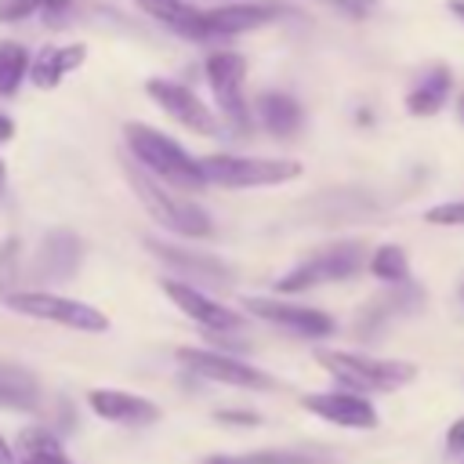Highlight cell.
<instances>
[{"label": "cell", "mask_w": 464, "mask_h": 464, "mask_svg": "<svg viewBox=\"0 0 464 464\" xmlns=\"http://www.w3.org/2000/svg\"><path fill=\"white\" fill-rule=\"evenodd\" d=\"M123 141L134 156V163L141 170H149L152 178H160L167 188H185L196 192L207 185L199 160H192L174 138H167L163 130L149 127V123H127L123 127Z\"/></svg>", "instance_id": "cell-1"}, {"label": "cell", "mask_w": 464, "mask_h": 464, "mask_svg": "<svg viewBox=\"0 0 464 464\" xmlns=\"http://www.w3.org/2000/svg\"><path fill=\"white\" fill-rule=\"evenodd\" d=\"M207 185L221 188H268V185H286L301 174L297 160H272V156H228L214 152L199 160Z\"/></svg>", "instance_id": "cell-4"}, {"label": "cell", "mask_w": 464, "mask_h": 464, "mask_svg": "<svg viewBox=\"0 0 464 464\" xmlns=\"http://www.w3.org/2000/svg\"><path fill=\"white\" fill-rule=\"evenodd\" d=\"M145 94H149L167 116H174L181 127H188L192 134H214V130H218L214 112L203 105V98H199L192 87H185V83H178V80L152 76V80H145Z\"/></svg>", "instance_id": "cell-10"}, {"label": "cell", "mask_w": 464, "mask_h": 464, "mask_svg": "<svg viewBox=\"0 0 464 464\" xmlns=\"http://www.w3.org/2000/svg\"><path fill=\"white\" fill-rule=\"evenodd\" d=\"M450 87H453V69L446 65H431L406 94V112L410 116H435L446 98H450Z\"/></svg>", "instance_id": "cell-18"}, {"label": "cell", "mask_w": 464, "mask_h": 464, "mask_svg": "<svg viewBox=\"0 0 464 464\" xmlns=\"http://www.w3.org/2000/svg\"><path fill=\"white\" fill-rule=\"evenodd\" d=\"M145 246L152 254H160L167 265H174L178 272H188V276H199V279H214V283L228 279V268L218 257H199V254H188V250L170 246V243H160V239H145Z\"/></svg>", "instance_id": "cell-20"}, {"label": "cell", "mask_w": 464, "mask_h": 464, "mask_svg": "<svg viewBox=\"0 0 464 464\" xmlns=\"http://www.w3.org/2000/svg\"><path fill=\"white\" fill-rule=\"evenodd\" d=\"M0 185H4V160H0Z\"/></svg>", "instance_id": "cell-35"}, {"label": "cell", "mask_w": 464, "mask_h": 464, "mask_svg": "<svg viewBox=\"0 0 464 464\" xmlns=\"http://www.w3.org/2000/svg\"><path fill=\"white\" fill-rule=\"evenodd\" d=\"M18 276H22V239H4L0 243V297L7 301L11 294H18L14 290V283H18Z\"/></svg>", "instance_id": "cell-27"}, {"label": "cell", "mask_w": 464, "mask_h": 464, "mask_svg": "<svg viewBox=\"0 0 464 464\" xmlns=\"http://www.w3.org/2000/svg\"><path fill=\"white\" fill-rule=\"evenodd\" d=\"M127 181H130V188L138 192L141 207H145L170 236H185V239H207V236H214V221H210V214H207L203 207L181 199L174 188L160 185V181H156L152 174H145L138 163L127 167Z\"/></svg>", "instance_id": "cell-3"}, {"label": "cell", "mask_w": 464, "mask_h": 464, "mask_svg": "<svg viewBox=\"0 0 464 464\" xmlns=\"http://www.w3.org/2000/svg\"><path fill=\"white\" fill-rule=\"evenodd\" d=\"M366 268H370V276H377V279L388 283V286H406V283H410V257H406V250H402L399 243L377 246V250L370 254Z\"/></svg>", "instance_id": "cell-23"}, {"label": "cell", "mask_w": 464, "mask_h": 464, "mask_svg": "<svg viewBox=\"0 0 464 464\" xmlns=\"http://www.w3.org/2000/svg\"><path fill=\"white\" fill-rule=\"evenodd\" d=\"M276 14H279V7L265 4V0H228V4H218V7H199L196 18L178 36H188V40H228V36L261 29Z\"/></svg>", "instance_id": "cell-7"}, {"label": "cell", "mask_w": 464, "mask_h": 464, "mask_svg": "<svg viewBox=\"0 0 464 464\" xmlns=\"http://www.w3.org/2000/svg\"><path fill=\"white\" fill-rule=\"evenodd\" d=\"M450 11H453L460 22H464V0H453V4H450Z\"/></svg>", "instance_id": "cell-33"}, {"label": "cell", "mask_w": 464, "mask_h": 464, "mask_svg": "<svg viewBox=\"0 0 464 464\" xmlns=\"http://www.w3.org/2000/svg\"><path fill=\"white\" fill-rule=\"evenodd\" d=\"M160 286H163V294H167L188 319H196V323H199L203 330H210V334H228V330H236V326L243 323L228 304L207 297L199 286H192V283H185V279H163Z\"/></svg>", "instance_id": "cell-14"}, {"label": "cell", "mask_w": 464, "mask_h": 464, "mask_svg": "<svg viewBox=\"0 0 464 464\" xmlns=\"http://www.w3.org/2000/svg\"><path fill=\"white\" fill-rule=\"evenodd\" d=\"M315 362L344 388L355 395H373V392H395L417 377V366L406 359H377L362 352H330L319 348Z\"/></svg>", "instance_id": "cell-2"}, {"label": "cell", "mask_w": 464, "mask_h": 464, "mask_svg": "<svg viewBox=\"0 0 464 464\" xmlns=\"http://www.w3.org/2000/svg\"><path fill=\"white\" fill-rule=\"evenodd\" d=\"M250 315L279 326V330H290L297 337H330L334 334V319L319 308H308V304H294V301H283V297H246L243 301Z\"/></svg>", "instance_id": "cell-11"}, {"label": "cell", "mask_w": 464, "mask_h": 464, "mask_svg": "<svg viewBox=\"0 0 464 464\" xmlns=\"http://www.w3.org/2000/svg\"><path fill=\"white\" fill-rule=\"evenodd\" d=\"M80 257H83V243L76 232L69 228H51L36 254H33V265H29V279L33 283H65L76 276L80 268Z\"/></svg>", "instance_id": "cell-12"}, {"label": "cell", "mask_w": 464, "mask_h": 464, "mask_svg": "<svg viewBox=\"0 0 464 464\" xmlns=\"http://www.w3.org/2000/svg\"><path fill=\"white\" fill-rule=\"evenodd\" d=\"M138 7L145 14H152L156 22H163L167 29H174V33H181L199 11L192 0H138Z\"/></svg>", "instance_id": "cell-25"}, {"label": "cell", "mask_w": 464, "mask_h": 464, "mask_svg": "<svg viewBox=\"0 0 464 464\" xmlns=\"http://www.w3.org/2000/svg\"><path fill=\"white\" fill-rule=\"evenodd\" d=\"M4 304H7L11 312H18V315L44 319V323H58V326L83 330V334H105V330H109L105 312H98L94 304L62 297V294H54V290H18V294H11Z\"/></svg>", "instance_id": "cell-6"}, {"label": "cell", "mask_w": 464, "mask_h": 464, "mask_svg": "<svg viewBox=\"0 0 464 464\" xmlns=\"http://www.w3.org/2000/svg\"><path fill=\"white\" fill-rule=\"evenodd\" d=\"M257 120H261V127H265L268 134H276V138H294V134L301 130V123H304V109H301L297 98L286 94V91H265V94L257 98Z\"/></svg>", "instance_id": "cell-17"}, {"label": "cell", "mask_w": 464, "mask_h": 464, "mask_svg": "<svg viewBox=\"0 0 464 464\" xmlns=\"http://www.w3.org/2000/svg\"><path fill=\"white\" fill-rule=\"evenodd\" d=\"M11 138H14V123H11V116L0 112V141H11Z\"/></svg>", "instance_id": "cell-31"}, {"label": "cell", "mask_w": 464, "mask_h": 464, "mask_svg": "<svg viewBox=\"0 0 464 464\" xmlns=\"http://www.w3.org/2000/svg\"><path fill=\"white\" fill-rule=\"evenodd\" d=\"M69 7H72V0H0V22H22L33 14L54 18Z\"/></svg>", "instance_id": "cell-26"}, {"label": "cell", "mask_w": 464, "mask_h": 464, "mask_svg": "<svg viewBox=\"0 0 464 464\" xmlns=\"http://www.w3.org/2000/svg\"><path fill=\"white\" fill-rule=\"evenodd\" d=\"M457 116H460V123H464V94H460V102H457Z\"/></svg>", "instance_id": "cell-34"}, {"label": "cell", "mask_w": 464, "mask_h": 464, "mask_svg": "<svg viewBox=\"0 0 464 464\" xmlns=\"http://www.w3.org/2000/svg\"><path fill=\"white\" fill-rule=\"evenodd\" d=\"M18 453H22L18 464H72V460L62 453L58 435L47 431V428H25V431L18 435Z\"/></svg>", "instance_id": "cell-21"}, {"label": "cell", "mask_w": 464, "mask_h": 464, "mask_svg": "<svg viewBox=\"0 0 464 464\" xmlns=\"http://www.w3.org/2000/svg\"><path fill=\"white\" fill-rule=\"evenodd\" d=\"M178 362L185 370H192L196 377L218 381V384H232V388H272V377L261 373L257 366L225 355V352H210V348H178Z\"/></svg>", "instance_id": "cell-9"}, {"label": "cell", "mask_w": 464, "mask_h": 464, "mask_svg": "<svg viewBox=\"0 0 464 464\" xmlns=\"http://www.w3.org/2000/svg\"><path fill=\"white\" fill-rule=\"evenodd\" d=\"M214 420H218V424H228V428H232V424H236V428H257V424H261V417L250 413V410H218Z\"/></svg>", "instance_id": "cell-29"}, {"label": "cell", "mask_w": 464, "mask_h": 464, "mask_svg": "<svg viewBox=\"0 0 464 464\" xmlns=\"http://www.w3.org/2000/svg\"><path fill=\"white\" fill-rule=\"evenodd\" d=\"M29 65H33V58H29L25 44H18V40H0V98L18 91V83L25 80Z\"/></svg>", "instance_id": "cell-24"}, {"label": "cell", "mask_w": 464, "mask_h": 464, "mask_svg": "<svg viewBox=\"0 0 464 464\" xmlns=\"http://www.w3.org/2000/svg\"><path fill=\"white\" fill-rule=\"evenodd\" d=\"M0 406L4 410H36L40 381L18 362H0Z\"/></svg>", "instance_id": "cell-19"}, {"label": "cell", "mask_w": 464, "mask_h": 464, "mask_svg": "<svg viewBox=\"0 0 464 464\" xmlns=\"http://www.w3.org/2000/svg\"><path fill=\"white\" fill-rule=\"evenodd\" d=\"M428 225H450V228H464V199H450V203H435L424 214Z\"/></svg>", "instance_id": "cell-28"}, {"label": "cell", "mask_w": 464, "mask_h": 464, "mask_svg": "<svg viewBox=\"0 0 464 464\" xmlns=\"http://www.w3.org/2000/svg\"><path fill=\"white\" fill-rule=\"evenodd\" d=\"M301 406L308 413H315V417H323V420H330L337 428H352V431H370V428L381 424L377 406L366 395H355V392H344V388H337V392H312V395L301 399Z\"/></svg>", "instance_id": "cell-13"}, {"label": "cell", "mask_w": 464, "mask_h": 464, "mask_svg": "<svg viewBox=\"0 0 464 464\" xmlns=\"http://www.w3.org/2000/svg\"><path fill=\"white\" fill-rule=\"evenodd\" d=\"M203 72L210 83V94L221 109V116L236 127H250V109H246V58L239 51H210L203 58Z\"/></svg>", "instance_id": "cell-8"}, {"label": "cell", "mask_w": 464, "mask_h": 464, "mask_svg": "<svg viewBox=\"0 0 464 464\" xmlns=\"http://www.w3.org/2000/svg\"><path fill=\"white\" fill-rule=\"evenodd\" d=\"M87 58V47L83 44H62V47H44L33 65H29V80L40 87V91H51L58 87L72 69H80Z\"/></svg>", "instance_id": "cell-16"}, {"label": "cell", "mask_w": 464, "mask_h": 464, "mask_svg": "<svg viewBox=\"0 0 464 464\" xmlns=\"http://www.w3.org/2000/svg\"><path fill=\"white\" fill-rule=\"evenodd\" d=\"M362 261H370L366 246L359 239H341V243H330V246L308 254L304 261H297L286 276L276 279V290L279 294H301V290H312V286H323V283L352 279L362 268Z\"/></svg>", "instance_id": "cell-5"}, {"label": "cell", "mask_w": 464, "mask_h": 464, "mask_svg": "<svg viewBox=\"0 0 464 464\" xmlns=\"http://www.w3.org/2000/svg\"><path fill=\"white\" fill-rule=\"evenodd\" d=\"M0 464H18V460H14V450L4 442V435H0Z\"/></svg>", "instance_id": "cell-32"}, {"label": "cell", "mask_w": 464, "mask_h": 464, "mask_svg": "<svg viewBox=\"0 0 464 464\" xmlns=\"http://www.w3.org/2000/svg\"><path fill=\"white\" fill-rule=\"evenodd\" d=\"M460 294H464V286H460Z\"/></svg>", "instance_id": "cell-36"}, {"label": "cell", "mask_w": 464, "mask_h": 464, "mask_svg": "<svg viewBox=\"0 0 464 464\" xmlns=\"http://www.w3.org/2000/svg\"><path fill=\"white\" fill-rule=\"evenodd\" d=\"M87 402L102 420H116V424H152V420H160L156 402H149L141 395H130V392H120V388H94V392H87Z\"/></svg>", "instance_id": "cell-15"}, {"label": "cell", "mask_w": 464, "mask_h": 464, "mask_svg": "<svg viewBox=\"0 0 464 464\" xmlns=\"http://www.w3.org/2000/svg\"><path fill=\"white\" fill-rule=\"evenodd\" d=\"M203 464H334L323 450H261L246 457H207Z\"/></svg>", "instance_id": "cell-22"}, {"label": "cell", "mask_w": 464, "mask_h": 464, "mask_svg": "<svg viewBox=\"0 0 464 464\" xmlns=\"http://www.w3.org/2000/svg\"><path fill=\"white\" fill-rule=\"evenodd\" d=\"M446 453L464 460V417H457V420L446 428Z\"/></svg>", "instance_id": "cell-30"}]
</instances>
